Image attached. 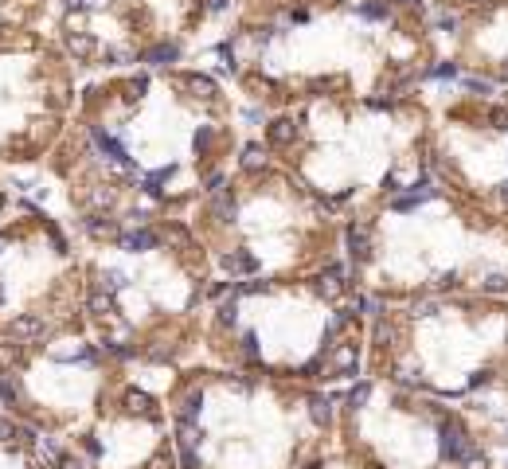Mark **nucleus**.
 I'll return each instance as SVG.
<instances>
[{
	"mask_svg": "<svg viewBox=\"0 0 508 469\" xmlns=\"http://www.w3.org/2000/svg\"><path fill=\"white\" fill-rule=\"evenodd\" d=\"M469 438H465V430L458 426V422H446L442 426V458L449 461H458V458H469Z\"/></svg>",
	"mask_w": 508,
	"mask_h": 469,
	"instance_id": "obj_1",
	"label": "nucleus"
},
{
	"mask_svg": "<svg viewBox=\"0 0 508 469\" xmlns=\"http://www.w3.org/2000/svg\"><path fill=\"white\" fill-rule=\"evenodd\" d=\"M348 247H352V259H360V262L371 259V231L364 223H352L348 227Z\"/></svg>",
	"mask_w": 508,
	"mask_h": 469,
	"instance_id": "obj_2",
	"label": "nucleus"
},
{
	"mask_svg": "<svg viewBox=\"0 0 508 469\" xmlns=\"http://www.w3.org/2000/svg\"><path fill=\"white\" fill-rule=\"evenodd\" d=\"M94 141H98V145H102V153H106V157H110V160H118V164H121V169H130V153H125V145H118V141H114L110 137V133H94Z\"/></svg>",
	"mask_w": 508,
	"mask_h": 469,
	"instance_id": "obj_3",
	"label": "nucleus"
},
{
	"mask_svg": "<svg viewBox=\"0 0 508 469\" xmlns=\"http://www.w3.org/2000/svg\"><path fill=\"white\" fill-rule=\"evenodd\" d=\"M12 332L20 340H40L43 337V321L40 317H16L12 321Z\"/></svg>",
	"mask_w": 508,
	"mask_h": 469,
	"instance_id": "obj_4",
	"label": "nucleus"
},
{
	"mask_svg": "<svg viewBox=\"0 0 508 469\" xmlns=\"http://www.w3.org/2000/svg\"><path fill=\"white\" fill-rule=\"evenodd\" d=\"M67 47H70V55H79V59H90V55L98 51V43L90 40V36H82V31H70V36H67Z\"/></svg>",
	"mask_w": 508,
	"mask_h": 469,
	"instance_id": "obj_5",
	"label": "nucleus"
},
{
	"mask_svg": "<svg viewBox=\"0 0 508 469\" xmlns=\"http://www.w3.org/2000/svg\"><path fill=\"white\" fill-rule=\"evenodd\" d=\"M0 403H8V407L20 403V380L12 371H0Z\"/></svg>",
	"mask_w": 508,
	"mask_h": 469,
	"instance_id": "obj_6",
	"label": "nucleus"
},
{
	"mask_svg": "<svg viewBox=\"0 0 508 469\" xmlns=\"http://www.w3.org/2000/svg\"><path fill=\"white\" fill-rule=\"evenodd\" d=\"M309 415H313V422L329 426V422H332V399H325V395H313V399H309Z\"/></svg>",
	"mask_w": 508,
	"mask_h": 469,
	"instance_id": "obj_7",
	"label": "nucleus"
},
{
	"mask_svg": "<svg viewBox=\"0 0 508 469\" xmlns=\"http://www.w3.org/2000/svg\"><path fill=\"white\" fill-rule=\"evenodd\" d=\"M86 309L94 313V317H110L114 313V298L106 290H98V293H90V301H86Z\"/></svg>",
	"mask_w": 508,
	"mask_h": 469,
	"instance_id": "obj_8",
	"label": "nucleus"
},
{
	"mask_svg": "<svg viewBox=\"0 0 508 469\" xmlns=\"http://www.w3.org/2000/svg\"><path fill=\"white\" fill-rule=\"evenodd\" d=\"M125 407H130L133 415H157V410H153V399L145 391H125Z\"/></svg>",
	"mask_w": 508,
	"mask_h": 469,
	"instance_id": "obj_9",
	"label": "nucleus"
},
{
	"mask_svg": "<svg viewBox=\"0 0 508 469\" xmlns=\"http://www.w3.org/2000/svg\"><path fill=\"white\" fill-rule=\"evenodd\" d=\"M153 243H157V235H153V231H133V235H121V247H125V250H149Z\"/></svg>",
	"mask_w": 508,
	"mask_h": 469,
	"instance_id": "obj_10",
	"label": "nucleus"
},
{
	"mask_svg": "<svg viewBox=\"0 0 508 469\" xmlns=\"http://www.w3.org/2000/svg\"><path fill=\"white\" fill-rule=\"evenodd\" d=\"M332 368H337V371H352V368H356V348H352V344H340V348L332 352Z\"/></svg>",
	"mask_w": 508,
	"mask_h": 469,
	"instance_id": "obj_11",
	"label": "nucleus"
},
{
	"mask_svg": "<svg viewBox=\"0 0 508 469\" xmlns=\"http://www.w3.org/2000/svg\"><path fill=\"white\" fill-rule=\"evenodd\" d=\"M340 290H344V274H340V270L332 266L329 274H325V278H321V293H325V298H337Z\"/></svg>",
	"mask_w": 508,
	"mask_h": 469,
	"instance_id": "obj_12",
	"label": "nucleus"
},
{
	"mask_svg": "<svg viewBox=\"0 0 508 469\" xmlns=\"http://www.w3.org/2000/svg\"><path fill=\"white\" fill-rule=\"evenodd\" d=\"M270 141H274V145H289V141H293V121H274V125H270Z\"/></svg>",
	"mask_w": 508,
	"mask_h": 469,
	"instance_id": "obj_13",
	"label": "nucleus"
},
{
	"mask_svg": "<svg viewBox=\"0 0 508 469\" xmlns=\"http://www.w3.org/2000/svg\"><path fill=\"white\" fill-rule=\"evenodd\" d=\"M223 266H227L231 274H247V270H254V259H250V254H227Z\"/></svg>",
	"mask_w": 508,
	"mask_h": 469,
	"instance_id": "obj_14",
	"label": "nucleus"
},
{
	"mask_svg": "<svg viewBox=\"0 0 508 469\" xmlns=\"http://www.w3.org/2000/svg\"><path fill=\"white\" fill-rule=\"evenodd\" d=\"M12 364H20V344H0V371H8Z\"/></svg>",
	"mask_w": 508,
	"mask_h": 469,
	"instance_id": "obj_15",
	"label": "nucleus"
},
{
	"mask_svg": "<svg viewBox=\"0 0 508 469\" xmlns=\"http://www.w3.org/2000/svg\"><path fill=\"white\" fill-rule=\"evenodd\" d=\"M172 59H176V47L172 43H160V47H153L145 55V63H172Z\"/></svg>",
	"mask_w": 508,
	"mask_h": 469,
	"instance_id": "obj_16",
	"label": "nucleus"
},
{
	"mask_svg": "<svg viewBox=\"0 0 508 469\" xmlns=\"http://www.w3.org/2000/svg\"><path fill=\"white\" fill-rule=\"evenodd\" d=\"M86 231H90V235H98V239H110V235H118V227H114L110 220H86Z\"/></svg>",
	"mask_w": 508,
	"mask_h": 469,
	"instance_id": "obj_17",
	"label": "nucleus"
},
{
	"mask_svg": "<svg viewBox=\"0 0 508 469\" xmlns=\"http://www.w3.org/2000/svg\"><path fill=\"white\" fill-rule=\"evenodd\" d=\"M188 90L196 94V98H211V94H215L211 79H199V75H192V79H188Z\"/></svg>",
	"mask_w": 508,
	"mask_h": 469,
	"instance_id": "obj_18",
	"label": "nucleus"
},
{
	"mask_svg": "<svg viewBox=\"0 0 508 469\" xmlns=\"http://www.w3.org/2000/svg\"><path fill=\"white\" fill-rule=\"evenodd\" d=\"M262 164H266V153H262L259 145H250V149L243 153V169H250V172H254V169H262Z\"/></svg>",
	"mask_w": 508,
	"mask_h": 469,
	"instance_id": "obj_19",
	"label": "nucleus"
},
{
	"mask_svg": "<svg viewBox=\"0 0 508 469\" xmlns=\"http://www.w3.org/2000/svg\"><path fill=\"white\" fill-rule=\"evenodd\" d=\"M169 176H172V169H157L149 180H145V192H149V196H160V184H164Z\"/></svg>",
	"mask_w": 508,
	"mask_h": 469,
	"instance_id": "obj_20",
	"label": "nucleus"
},
{
	"mask_svg": "<svg viewBox=\"0 0 508 469\" xmlns=\"http://www.w3.org/2000/svg\"><path fill=\"white\" fill-rule=\"evenodd\" d=\"M196 442H199V430L192 426V419L180 422V446H196Z\"/></svg>",
	"mask_w": 508,
	"mask_h": 469,
	"instance_id": "obj_21",
	"label": "nucleus"
},
{
	"mask_svg": "<svg viewBox=\"0 0 508 469\" xmlns=\"http://www.w3.org/2000/svg\"><path fill=\"white\" fill-rule=\"evenodd\" d=\"M180 415H184V419H196L199 415V395H188V399L180 403Z\"/></svg>",
	"mask_w": 508,
	"mask_h": 469,
	"instance_id": "obj_22",
	"label": "nucleus"
},
{
	"mask_svg": "<svg viewBox=\"0 0 508 469\" xmlns=\"http://www.w3.org/2000/svg\"><path fill=\"white\" fill-rule=\"evenodd\" d=\"M485 290L488 293H505L508 290V274H493V278L485 282Z\"/></svg>",
	"mask_w": 508,
	"mask_h": 469,
	"instance_id": "obj_23",
	"label": "nucleus"
},
{
	"mask_svg": "<svg viewBox=\"0 0 508 469\" xmlns=\"http://www.w3.org/2000/svg\"><path fill=\"white\" fill-rule=\"evenodd\" d=\"M368 395H371V387H368V383H360V387H352L348 403H352V407H360V403H368Z\"/></svg>",
	"mask_w": 508,
	"mask_h": 469,
	"instance_id": "obj_24",
	"label": "nucleus"
},
{
	"mask_svg": "<svg viewBox=\"0 0 508 469\" xmlns=\"http://www.w3.org/2000/svg\"><path fill=\"white\" fill-rule=\"evenodd\" d=\"M164 239H169V243H176V247H188V231L169 227V231H164Z\"/></svg>",
	"mask_w": 508,
	"mask_h": 469,
	"instance_id": "obj_25",
	"label": "nucleus"
},
{
	"mask_svg": "<svg viewBox=\"0 0 508 469\" xmlns=\"http://www.w3.org/2000/svg\"><path fill=\"white\" fill-rule=\"evenodd\" d=\"M180 466H184V469H199V461H196V454H192V446H180Z\"/></svg>",
	"mask_w": 508,
	"mask_h": 469,
	"instance_id": "obj_26",
	"label": "nucleus"
},
{
	"mask_svg": "<svg viewBox=\"0 0 508 469\" xmlns=\"http://www.w3.org/2000/svg\"><path fill=\"white\" fill-rule=\"evenodd\" d=\"M121 282H125V278H121V274H114V270H110V274H102V290H118Z\"/></svg>",
	"mask_w": 508,
	"mask_h": 469,
	"instance_id": "obj_27",
	"label": "nucleus"
},
{
	"mask_svg": "<svg viewBox=\"0 0 508 469\" xmlns=\"http://www.w3.org/2000/svg\"><path fill=\"white\" fill-rule=\"evenodd\" d=\"M12 434H16V426H12V422H8V419H0V442H8V438H12Z\"/></svg>",
	"mask_w": 508,
	"mask_h": 469,
	"instance_id": "obj_28",
	"label": "nucleus"
},
{
	"mask_svg": "<svg viewBox=\"0 0 508 469\" xmlns=\"http://www.w3.org/2000/svg\"><path fill=\"white\" fill-rule=\"evenodd\" d=\"M149 469H172V461H169V458H164V454H157V458H153V461H149Z\"/></svg>",
	"mask_w": 508,
	"mask_h": 469,
	"instance_id": "obj_29",
	"label": "nucleus"
},
{
	"mask_svg": "<svg viewBox=\"0 0 508 469\" xmlns=\"http://www.w3.org/2000/svg\"><path fill=\"white\" fill-rule=\"evenodd\" d=\"M220 317L227 321V325H231V321H235V301H227V305H223V309H220Z\"/></svg>",
	"mask_w": 508,
	"mask_h": 469,
	"instance_id": "obj_30",
	"label": "nucleus"
},
{
	"mask_svg": "<svg viewBox=\"0 0 508 469\" xmlns=\"http://www.w3.org/2000/svg\"><path fill=\"white\" fill-rule=\"evenodd\" d=\"M493 121H497V130H508V110H497V114H493Z\"/></svg>",
	"mask_w": 508,
	"mask_h": 469,
	"instance_id": "obj_31",
	"label": "nucleus"
},
{
	"mask_svg": "<svg viewBox=\"0 0 508 469\" xmlns=\"http://www.w3.org/2000/svg\"><path fill=\"white\" fill-rule=\"evenodd\" d=\"M63 469H86L82 461H75V458H63Z\"/></svg>",
	"mask_w": 508,
	"mask_h": 469,
	"instance_id": "obj_32",
	"label": "nucleus"
},
{
	"mask_svg": "<svg viewBox=\"0 0 508 469\" xmlns=\"http://www.w3.org/2000/svg\"><path fill=\"white\" fill-rule=\"evenodd\" d=\"M0 301H4V290H0Z\"/></svg>",
	"mask_w": 508,
	"mask_h": 469,
	"instance_id": "obj_33",
	"label": "nucleus"
},
{
	"mask_svg": "<svg viewBox=\"0 0 508 469\" xmlns=\"http://www.w3.org/2000/svg\"><path fill=\"white\" fill-rule=\"evenodd\" d=\"M0 208H4V200H0Z\"/></svg>",
	"mask_w": 508,
	"mask_h": 469,
	"instance_id": "obj_34",
	"label": "nucleus"
}]
</instances>
